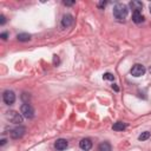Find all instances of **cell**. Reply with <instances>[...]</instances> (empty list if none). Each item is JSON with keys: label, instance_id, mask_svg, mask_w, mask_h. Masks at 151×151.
Listing matches in <instances>:
<instances>
[{"label": "cell", "instance_id": "1", "mask_svg": "<svg viewBox=\"0 0 151 151\" xmlns=\"http://www.w3.org/2000/svg\"><path fill=\"white\" fill-rule=\"evenodd\" d=\"M127 13H129V8H127V6H126L125 4L118 2V4L114 5V7H113V17H114L117 20L122 21V20L126 19Z\"/></svg>", "mask_w": 151, "mask_h": 151}, {"label": "cell", "instance_id": "2", "mask_svg": "<svg viewBox=\"0 0 151 151\" xmlns=\"http://www.w3.org/2000/svg\"><path fill=\"white\" fill-rule=\"evenodd\" d=\"M6 118H7L11 123H13V124H21V123H22V119H24L22 114L19 113V112H17V111H14V110L7 111V112H6Z\"/></svg>", "mask_w": 151, "mask_h": 151}, {"label": "cell", "instance_id": "3", "mask_svg": "<svg viewBox=\"0 0 151 151\" xmlns=\"http://www.w3.org/2000/svg\"><path fill=\"white\" fill-rule=\"evenodd\" d=\"M20 113L22 114V117H25L27 119H31V118L34 117V109L28 103H24L20 107Z\"/></svg>", "mask_w": 151, "mask_h": 151}, {"label": "cell", "instance_id": "4", "mask_svg": "<svg viewBox=\"0 0 151 151\" xmlns=\"http://www.w3.org/2000/svg\"><path fill=\"white\" fill-rule=\"evenodd\" d=\"M2 100L6 105H12L15 101V93L11 90H6L2 93Z\"/></svg>", "mask_w": 151, "mask_h": 151}, {"label": "cell", "instance_id": "5", "mask_svg": "<svg viewBox=\"0 0 151 151\" xmlns=\"http://www.w3.org/2000/svg\"><path fill=\"white\" fill-rule=\"evenodd\" d=\"M145 67L142 65V64H134L132 67H131V70H130V73L133 76V77H142V76H144V73H145Z\"/></svg>", "mask_w": 151, "mask_h": 151}, {"label": "cell", "instance_id": "6", "mask_svg": "<svg viewBox=\"0 0 151 151\" xmlns=\"http://www.w3.org/2000/svg\"><path fill=\"white\" fill-rule=\"evenodd\" d=\"M25 132H26V129L24 126H17L11 130V137L13 139H19L25 134Z\"/></svg>", "mask_w": 151, "mask_h": 151}, {"label": "cell", "instance_id": "7", "mask_svg": "<svg viewBox=\"0 0 151 151\" xmlns=\"http://www.w3.org/2000/svg\"><path fill=\"white\" fill-rule=\"evenodd\" d=\"M73 21H74V18L72 14H64L63 15V19H61V27L63 28H68L70 26L73 25Z\"/></svg>", "mask_w": 151, "mask_h": 151}, {"label": "cell", "instance_id": "8", "mask_svg": "<svg viewBox=\"0 0 151 151\" xmlns=\"http://www.w3.org/2000/svg\"><path fill=\"white\" fill-rule=\"evenodd\" d=\"M79 146H80L81 150L88 151V150H91V147H92V142H91V139H88V138H84V139H81V140L79 142Z\"/></svg>", "mask_w": 151, "mask_h": 151}, {"label": "cell", "instance_id": "9", "mask_svg": "<svg viewBox=\"0 0 151 151\" xmlns=\"http://www.w3.org/2000/svg\"><path fill=\"white\" fill-rule=\"evenodd\" d=\"M67 145H68L67 140H66V139H63V138H60V139H58V140L55 142V144H54V147H55L58 151H64V150L67 147Z\"/></svg>", "mask_w": 151, "mask_h": 151}, {"label": "cell", "instance_id": "10", "mask_svg": "<svg viewBox=\"0 0 151 151\" xmlns=\"http://www.w3.org/2000/svg\"><path fill=\"white\" fill-rule=\"evenodd\" d=\"M129 5H130L132 12H142V9H143V4L138 0H132Z\"/></svg>", "mask_w": 151, "mask_h": 151}, {"label": "cell", "instance_id": "11", "mask_svg": "<svg viewBox=\"0 0 151 151\" xmlns=\"http://www.w3.org/2000/svg\"><path fill=\"white\" fill-rule=\"evenodd\" d=\"M132 21L136 24H140L142 21H144V17L142 12H132Z\"/></svg>", "mask_w": 151, "mask_h": 151}, {"label": "cell", "instance_id": "12", "mask_svg": "<svg viewBox=\"0 0 151 151\" xmlns=\"http://www.w3.org/2000/svg\"><path fill=\"white\" fill-rule=\"evenodd\" d=\"M98 150L99 151H112V147H111V144L109 142H103L99 144Z\"/></svg>", "mask_w": 151, "mask_h": 151}, {"label": "cell", "instance_id": "13", "mask_svg": "<svg viewBox=\"0 0 151 151\" xmlns=\"http://www.w3.org/2000/svg\"><path fill=\"white\" fill-rule=\"evenodd\" d=\"M17 39L19 41H28V40H31V34H28V33H19L17 35Z\"/></svg>", "mask_w": 151, "mask_h": 151}, {"label": "cell", "instance_id": "14", "mask_svg": "<svg viewBox=\"0 0 151 151\" xmlns=\"http://www.w3.org/2000/svg\"><path fill=\"white\" fill-rule=\"evenodd\" d=\"M125 127H126V125H125L123 122H117V123H114L113 126H112V129H113L114 131H123Z\"/></svg>", "mask_w": 151, "mask_h": 151}, {"label": "cell", "instance_id": "15", "mask_svg": "<svg viewBox=\"0 0 151 151\" xmlns=\"http://www.w3.org/2000/svg\"><path fill=\"white\" fill-rule=\"evenodd\" d=\"M150 138V132L149 131H144V132H142L140 134H139V137H138V139L139 140H146V139H149Z\"/></svg>", "mask_w": 151, "mask_h": 151}, {"label": "cell", "instance_id": "16", "mask_svg": "<svg viewBox=\"0 0 151 151\" xmlns=\"http://www.w3.org/2000/svg\"><path fill=\"white\" fill-rule=\"evenodd\" d=\"M103 78L105 79V80H114V76L112 74V73H110V72H106V73H104V76H103Z\"/></svg>", "mask_w": 151, "mask_h": 151}, {"label": "cell", "instance_id": "17", "mask_svg": "<svg viewBox=\"0 0 151 151\" xmlns=\"http://www.w3.org/2000/svg\"><path fill=\"white\" fill-rule=\"evenodd\" d=\"M21 99H22L25 103L28 101V100H29V94H27V93H22V94H21Z\"/></svg>", "mask_w": 151, "mask_h": 151}, {"label": "cell", "instance_id": "18", "mask_svg": "<svg viewBox=\"0 0 151 151\" xmlns=\"http://www.w3.org/2000/svg\"><path fill=\"white\" fill-rule=\"evenodd\" d=\"M0 38H1L2 40H6V39L8 38V33H7V32H4V33H1V34H0Z\"/></svg>", "mask_w": 151, "mask_h": 151}, {"label": "cell", "instance_id": "19", "mask_svg": "<svg viewBox=\"0 0 151 151\" xmlns=\"http://www.w3.org/2000/svg\"><path fill=\"white\" fill-rule=\"evenodd\" d=\"M5 22H6L5 15H0V25H5Z\"/></svg>", "mask_w": 151, "mask_h": 151}, {"label": "cell", "instance_id": "20", "mask_svg": "<svg viewBox=\"0 0 151 151\" xmlns=\"http://www.w3.org/2000/svg\"><path fill=\"white\" fill-rule=\"evenodd\" d=\"M64 5L65 6H72V5H74V1H64Z\"/></svg>", "mask_w": 151, "mask_h": 151}, {"label": "cell", "instance_id": "21", "mask_svg": "<svg viewBox=\"0 0 151 151\" xmlns=\"http://www.w3.org/2000/svg\"><path fill=\"white\" fill-rule=\"evenodd\" d=\"M105 5H106V2H105V1H100V2L98 4V6H99L100 8H104V7H105Z\"/></svg>", "mask_w": 151, "mask_h": 151}, {"label": "cell", "instance_id": "22", "mask_svg": "<svg viewBox=\"0 0 151 151\" xmlns=\"http://www.w3.org/2000/svg\"><path fill=\"white\" fill-rule=\"evenodd\" d=\"M112 87L114 88V91H118V86H117L116 84H113V85H112Z\"/></svg>", "mask_w": 151, "mask_h": 151}, {"label": "cell", "instance_id": "23", "mask_svg": "<svg viewBox=\"0 0 151 151\" xmlns=\"http://www.w3.org/2000/svg\"><path fill=\"white\" fill-rule=\"evenodd\" d=\"M6 143V139H1V142H0V145H4Z\"/></svg>", "mask_w": 151, "mask_h": 151}, {"label": "cell", "instance_id": "24", "mask_svg": "<svg viewBox=\"0 0 151 151\" xmlns=\"http://www.w3.org/2000/svg\"><path fill=\"white\" fill-rule=\"evenodd\" d=\"M149 9H150V13H151V4L149 5Z\"/></svg>", "mask_w": 151, "mask_h": 151}, {"label": "cell", "instance_id": "25", "mask_svg": "<svg viewBox=\"0 0 151 151\" xmlns=\"http://www.w3.org/2000/svg\"><path fill=\"white\" fill-rule=\"evenodd\" d=\"M149 72H150V74H151V66L149 67Z\"/></svg>", "mask_w": 151, "mask_h": 151}]
</instances>
